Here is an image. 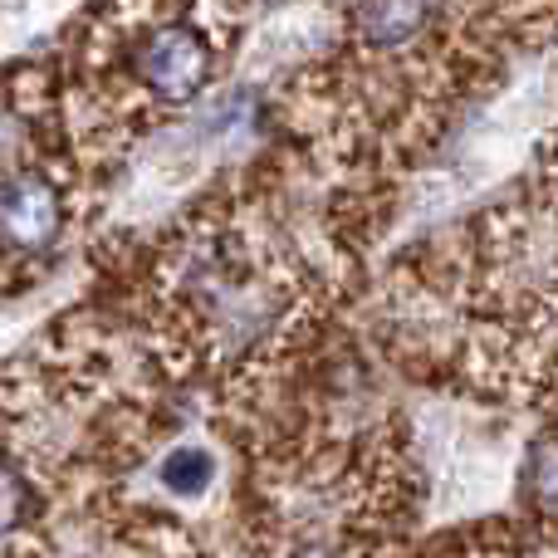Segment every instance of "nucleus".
Masks as SVG:
<instances>
[{"instance_id": "f257e3e1", "label": "nucleus", "mask_w": 558, "mask_h": 558, "mask_svg": "<svg viewBox=\"0 0 558 558\" xmlns=\"http://www.w3.org/2000/svg\"><path fill=\"white\" fill-rule=\"evenodd\" d=\"M226 39L202 0H118L94 29L98 98L123 118H162L216 84Z\"/></svg>"}, {"instance_id": "f03ea898", "label": "nucleus", "mask_w": 558, "mask_h": 558, "mask_svg": "<svg viewBox=\"0 0 558 558\" xmlns=\"http://www.w3.org/2000/svg\"><path fill=\"white\" fill-rule=\"evenodd\" d=\"M69 231V182L35 153H0V265H35Z\"/></svg>"}, {"instance_id": "7ed1b4c3", "label": "nucleus", "mask_w": 558, "mask_h": 558, "mask_svg": "<svg viewBox=\"0 0 558 558\" xmlns=\"http://www.w3.org/2000/svg\"><path fill=\"white\" fill-rule=\"evenodd\" d=\"M343 29L363 69H387L402 59L426 64L451 29V0H348Z\"/></svg>"}, {"instance_id": "20e7f679", "label": "nucleus", "mask_w": 558, "mask_h": 558, "mask_svg": "<svg viewBox=\"0 0 558 558\" xmlns=\"http://www.w3.org/2000/svg\"><path fill=\"white\" fill-rule=\"evenodd\" d=\"M157 481H162V490L172 495V500H206L216 485V456L192 441L172 446V451L162 456V465H157Z\"/></svg>"}, {"instance_id": "39448f33", "label": "nucleus", "mask_w": 558, "mask_h": 558, "mask_svg": "<svg viewBox=\"0 0 558 558\" xmlns=\"http://www.w3.org/2000/svg\"><path fill=\"white\" fill-rule=\"evenodd\" d=\"M520 490L539 520H558V432L534 436V446L524 451Z\"/></svg>"}, {"instance_id": "423d86ee", "label": "nucleus", "mask_w": 558, "mask_h": 558, "mask_svg": "<svg viewBox=\"0 0 558 558\" xmlns=\"http://www.w3.org/2000/svg\"><path fill=\"white\" fill-rule=\"evenodd\" d=\"M39 510V495L29 471L15 461V456L0 451V539H15Z\"/></svg>"}, {"instance_id": "0eeeda50", "label": "nucleus", "mask_w": 558, "mask_h": 558, "mask_svg": "<svg viewBox=\"0 0 558 558\" xmlns=\"http://www.w3.org/2000/svg\"><path fill=\"white\" fill-rule=\"evenodd\" d=\"M289 558H343L338 549H328V544H304V549H294Z\"/></svg>"}]
</instances>
